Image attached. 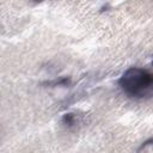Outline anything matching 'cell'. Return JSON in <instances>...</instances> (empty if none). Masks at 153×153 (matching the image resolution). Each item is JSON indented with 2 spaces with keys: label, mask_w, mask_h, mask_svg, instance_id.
I'll use <instances>...</instances> for the list:
<instances>
[{
  "label": "cell",
  "mask_w": 153,
  "mask_h": 153,
  "mask_svg": "<svg viewBox=\"0 0 153 153\" xmlns=\"http://www.w3.org/2000/svg\"><path fill=\"white\" fill-rule=\"evenodd\" d=\"M32 1H35V2H41V1H43V0H32Z\"/></svg>",
  "instance_id": "277c9868"
},
{
  "label": "cell",
  "mask_w": 153,
  "mask_h": 153,
  "mask_svg": "<svg viewBox=\"0 0 153 153\" xmlns=\"http://www.w3.org/2000/svg\"><path fill=\"white\" fill-rule=\"evenodd\" d=\"M62 123L66 126V127H68V128H71V127H73V126H75L76 124V116H75V114H73V112H68V114H65L63 116H62Z\"/></svg>",
  "instance_id": "7a4b0ae2"
},
{
  "label": "cell",
  "mask_w": 153,
  "mask_h": 153,
  "mask_svg": "<svg viewBox=\"0 0 153 153\" xmlns=\"http://www.w3.org/2000/svg\"><path fill=\"white\" fill-rule=\"evenodd\" d=\"M148 147H151V151H153V137L148 139L147 141H145L141 147L137 149V152H142V151H148Z\"/></svg>",
  "instance_id": "3957f363"
},
{
  "label": "cell",
  "mask_w": 153,
  "mask_h": 153,
  "mask_svg": "<svg viewBox=\"0 0 153 153\" xmlns=\"http://www.w3.org/2000/svg\"><path fill=\"white\" fill-rule=\"evenodd\" d=\"M121 90L134 99H149L153 97V73L140 68L130 67L118 79Z\"/></svg>",
  "instance_id": "6da1fadb"
}]
</instances>
